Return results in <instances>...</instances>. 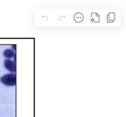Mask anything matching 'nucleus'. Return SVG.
I'll return each instance as SVG.
<instances>
[{"label":"nucleus","mask_w":126,"mask_h":117,"mask_svg":"<svg viewBox=\"0 0 126 117\" xmlns=\"http://www.w3.org/2000/svg\"><path fill=\"white\" fill-rule=\"evenodd\" d=\"M1 82L7 86H13L16 84V75L14 74H8L0 78Z\"/></svg>","instance_id":"f257e3e1"},{"label":"nucleus","mask_w":126,"mask_h":117,"mask_svg":"<svg viewBox=\"0 0 126 117\" xmlns=\"http://www.w3.org/2000/svg\"><path fill=\"white\" fill-rule=\"evenodd\" d=\"M4 66L5 68L11 72H15L16 65L15 62L12 60L7 59L4 61Z\"/></svg>","instance_id":"f03ea898"},{"label":"nucleus","mask_w":126,"mask_h":117,"mask_svg":"<svg viewBox=\"0 0 126 117\" xmlns=\"http://www.w3.org/2000/svg\"><path fill=\"white\" fill-rule=\"evenodd\" d=\"M3 55L4 56V57H5L6 58H11L12 57H13L15 54L13 50H12L11 49H6L5 50L4 52H3Z\"/></svg>","instance_id":"7ed1b4c3"},{"label":"nucleus","mask_w":126,"mask_h":117,"mask_svg":"<svg viewBox=\"0 0 126 117\" xmlns=\"http://www.w3.org/2000/svg\"><path fill=\"white\" fill-rule=\"evenodd\" d=\"M74 19L77 22H81L83 19V16L81 13H77L74 15Z\"/></svg>","instance_id":"20e7f679"},{"label":"nucleus","mask_w":126,"mask_h":117,"mask_svg":"<svg viewBox=\"0 0 126 117\" xmlns=\"http://www.w3.org/2000/svg\"><path fill=\"white\" fill-rule=\"evenodd\" d=\"M12 47L14 49V50H16V45H12Z\"/></svg>","instance_id":"39448f33"}]
</instances>
